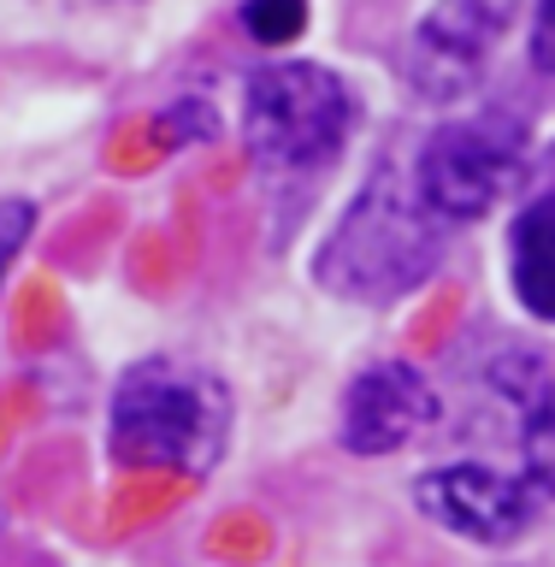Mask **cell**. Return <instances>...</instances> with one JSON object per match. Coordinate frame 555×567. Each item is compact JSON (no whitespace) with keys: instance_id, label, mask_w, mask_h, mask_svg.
I'll return each instance as SVG.
<instances>
[{"instance_id":"obj_12","label":"cell","mask_w":555,"mask_h":567,"mask_svg":"<svg viewBox=\"0 0 555 567\" xmlns=\"http://www.w3.org/2000/svg\"><path fill=\"white\" fill-rule=\"evenodd\" d=\"M532 60L555 78V0H538V12H532Z\"/></svg>"},{"instance_id":"obj_1","label":"cell","mask_w":555,"mask_h":567,"mask_svg":"<svg viewBox=\"0 0 555 567\" xmlns=\"http://www.w3.org/2000/svg\"><path fill=\"white\" fill-rule=\"evenodd\" d=\"M450 225L420 202L414 177L397 166H379L367 189L349 202L314 260V278L331 296L361 301V308H384V301L414 296L425 278L438 272Z\"/></svg>"},{"instance_id":"obj_4","label":"cell","mask_w":555,"mask_h":567,"mask_svg":"<svg viewBox=\"0 0 555 567\" xmlns=\"http://www.w3.org/2000/svg\"><path fill=\"white\" fill-rule=\"evenodd\" d=\"M526 166V124L508 113H461L420 142L414 189L443 225H473L503 207Z\"/></svg>"},{"instance_id":"obj_9","label":"cell","mask_w":555,"mask_h":567,"mask_svg":"<svg viewBox=\"0 0 555 567\" xmlns=\"http://www.w3.org/2000/svg\"><path fill=\"white\" fill-rule=\"evenodd\" d=\"M508 278L532 319L555 326V189L521 207L508 237Z\"/></svg>"},{"instance_id":"obj_3","label":"cell","mask_w":555,"mask_h":567,"mask_svg":"<svg viewBox=\"0 0 555 567\" xmlns=\"http://www.w3.org/2000/svg\"><path fill=\"white\" fill-rule=\"evenodd\" d=\"M354 101L337 71L308 60H273L248 78L243 142L266 184H308L343 154Z\"/></svg>"},{"instance_id":"obj_2","label":"cell","mask_w":555,"mask_h":567,"mask_svg":"<svg viewBox=\"0 0 555 567\" xmlns=\"http://www.w3.org/2000/svg\"><path fill=\"white\" fill-rule=\"evenodd\" d=\"M119 467L189 473L219 467L230 443V390L219 372L184 354H148L113 390V425H106Z\"/></svg>"},{"instance_id":"obj_6","label":"cell","mask_w":555,"mask_h":567,"mask_svg":"<svg viewBox=\"0 0 555 567\" xmlns=\"http://www.w3.org/2000/svg\"><path fill=\"white\" fill-rule=\"evenodd\" d=\"M514 18V0H438L414 30L408 78L425 101H461L485 78L496 42Z\"/></svg>"},{"instance_id":"obj_7","label":"cell","mask_w":555,"mask_h":567,"mask_svg":"<svg viewBox=\"0 0 555 567\" xmlns=\"http://www.w3.org/2000/svg\"><path fill=\"white\" fill-rule=\"evenodd\" d=\"M443 402L408 361H372L343 396V450L349 455H397L425 425H438Z\"/></svg>"},{"instance_id":"obj_8","label":"cell","mask_w":555,"mask_h":567,"mask_svg":"<svg viewBox=\"0 0 555 567\" xmlns=\"http://www.w3.org/2000/svg\"><path fill=\"white\" fill-rule=\"evenodd\" d=\"M485 384L514 425V467L555 503V367L532 349H508L485 367Z\"/></svg>"},{"instance_id":"obj_10","label":"cell","mask_w":555,"mask_h":567,"mask_svg":"<svg viewBox=\"0 0 555 567\" xmlns=\"http://www.w3.org/2000/svg\"><path fill=\"white\" fill-rule=\"evenodd\" d=\"M243 30L266 48H284L308 30V0H243Z\"/></svg>"},{"instance_id":"obj_5","label":"cell","mask_w":555,"mask_h":567,"mask_svg":"<svg viewBox=\"0 0 555 567\" xmlns=\"http://www.w3.org/2000/svg\"><path fill=\"white\" fill-rule=\"evenodd\" d=\"M414 496L438 526H450L473 544H514L549 508V496L521 467H496V461H450V467H432V473H420Z\"/></svg>"},{"instance_id":"obj_11","label":"cell","mask_w":555,"mask_h":567,"mask_svg":"<svg viewBox=\"0 0 555 567\" xmlns=\"http://www.w3.org/2000/svg\"><path fill=\"white\" fill-rule=\"evenodd\" d=\"M35 230V207L30 202H0V284H7L18 248H24V237Z\"/></svg>"}]
</instances>
